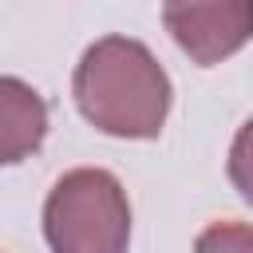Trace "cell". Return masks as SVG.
Wrapping results in <instances>:
<instances>
[{
	"instance_id": "1",
	"label": "cell",
	"mask_w": 253,
	"mask_h": 253,
	"mask_svg": "<svg viewBox=\"0 0 253 253\" xmlns=\"http://www.w3.org/2000/svg\"><path fill=\"white\" fill-rule=\"evenodd\" d=\"M79 115L111 138H158L174 103V87L154 51L134 36L95 40L71 75Z\"/></svg>"
},
{
	"instance_id": "2",
	"label": "cell",
	"mask_w": 253,
	"mask_h": 253,
	"mask_svg": "<svg viewBox=\"0 0 253 253\" xmlns=\"http://www.w3.org/2000/svg\"><path fill=\"white\" fill-rule=\"evenodd\" d=\"M43 237L51 253H126L130 202L103 166L67 170L43 202Z\"/></svg>"
},
{
	"instance_id": "3",
	"label": "cell",
	"mask_w": 253,
	"mask_h": 253,
	"mask_svg": "<svg viewBox=\"0 0 253 253\" xmlns=\"http://www.w3.org/2000/svg\"><path fill=\"white\" fill-rule=\"evenodd\" d=\"M162 24L174 43L198 63L213 67L241 51L253 40V0H225V4H166Z\"/></svg>"
},
{
	"instance_id": "4",
	"label": "cell",
	"mask_w": 253,
	"mask_h": 253,
	"mask_svg": "<svg viewBox=\"0 0 253 253\" xmlns=\"http://www.w3.org/2000/svg\"><path fill=\"white\" fill-rule=\"evenodd\" d=\"M47 134V103L40 91H32L24 79L4 75L0 79V162H20L32 150H40Z\"/></svg>"
},
{
	"instance_id": "5",
	"label": "cell",
	"mask_w": 253,
	"mask_h": 253,
	"mask_svg": "<svg viewBox=\"0 0 253 253\" xmlns=\"http://www.w3.org/2000/svg\"><path fill=\"white\" fill-rule=\"evenodd\" d=\"M225 174H229L233 190L241 194V202L253 206V115L237 126V134H233V142H229Z\"/></svg>"
},
{
	"instance_id": "6",
	"label": "cell",
	"mask_w": 253,
	"mask_h": 253,
	"mask_svg": "<svg viewBox=\"0 0 253 253\" xmlns=\"http://www.w3.org/2000/svg\"><path fill=\"white\" fill-rule=\"evenodd\" d=\"M194 253H253L249 221H213L194 237Z\"/></svg>"
}]
</instances>
